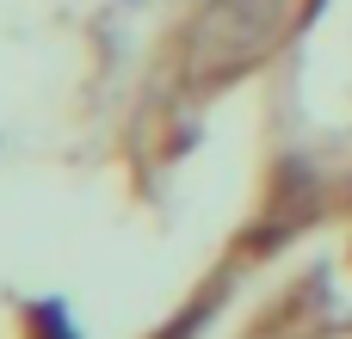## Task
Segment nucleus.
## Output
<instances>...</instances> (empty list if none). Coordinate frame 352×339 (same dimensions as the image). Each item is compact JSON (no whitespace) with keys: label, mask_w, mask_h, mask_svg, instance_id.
<instances>
[{"label":"nucleus","mask_w":352,"mask_h":339,"mask_svg":"<svg viewBox=\"0 0 352 339\" xmlns=\"http://www.w3.org/2000/svg\"><path fill=\"white\" fill-rule=\"evenodd\" d=\"M297 0H204V12L186 25V74L223 80L235 68H254L285 31Z\"/></svg>","instance_id":"nucleus-1"},{"label":"nucleus","mask_w":352,"mask_h":339,"mask_svg":"<svg viewBox=\"0 0 352 339\" xmlns=\"http://www.w3.org/2000/svg\"><path fill=\"white\" fill-rule=\"evenodd\" d=\"M31 321H37V339H80L62 303H31Z\"/></svg>","instance_id":"nucleus-2"}]
</instances>
